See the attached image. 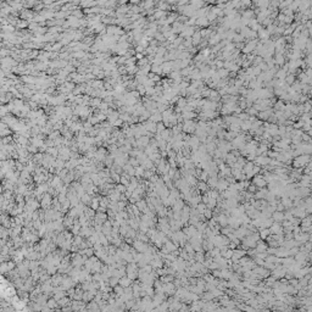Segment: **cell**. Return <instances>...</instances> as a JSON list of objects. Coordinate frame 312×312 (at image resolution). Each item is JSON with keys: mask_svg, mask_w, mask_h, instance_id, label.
I'll return each instance as SVG.
<instances>
[{"mask_svg": "<svg viewBox=\"0 0 312 312\" xmlns=\"http://www.w3.org/2000/svg\"><path fill=\"white\" fill-rule=\"evenodd\" d=\"M14 267H15L14 262H3V263H0V273H3V274L9 273Z\"/></svg>", "mask_w": 312, "mask_h": 312, "instance_id": "6da1fadb", "label": "cell"}, {"mask_svg": "<svg viewBox=\"0 0 312 312\" xmlns=\"http://www.w3.org/2000/svg\"><path fill=\"white\" fill-rule=\"evenodd\" d=\"M310 161V156L309 155H306V156H299L296 160L294 161V165L295 167H299V166H305V163H307Z\"/></svg>", "mask_w": 312, "mask_h": 312, "instance_id": "7a4b0ae2", "label": "cell"}, {"mask_svg": "<svg viewBox=\"0 0 312 312\" xmlns=\"http://www.w3.org/2000/svg\"><path fill=\"white\" fill-rule=\"evenodd\" d=\"M131 283H132V279L128 278V277H125V275H122V277L120 278V280H118V284H120L121 286H123V288H127V286H129Z\"/></svg>", "mask_w": 312, "mask_h": 312, "instance_id": "3957f363", "label": "cell"}, {"mask_svg": "<svg viewBox=\"0 0 312 312\" xmlns=\"http://www.w3.org/2000/svg\"><path fill=\"white\" fill-rule=\"evenodd\" d=\"M285 218V216L283 215V212H280V211H277L275 213H273V219L275 222H279V221H283V219Z\"/></svg>", "mask_w": 312, "mask_h": 312, "instance_id": "277c9868", "label": "cell"}, {"mask_svg": "<svg viewBox=\"0 0 312 312\" xmlns=\"http://www.w3.org/2000/svg\"><path fill=\"white\" fill-rule=\"evenodd\" d=\"M123 290H125V288L123 286H121V285H115L114 286V291L116 293L117 296H121L122 294H123Z\"/></svg>", "mask_w": 312, "mask_h": 312, "instance_id": "5b68a950", "label": "cell"}, {"mask_svg": "<svg viewBox=\"0 0 312 312\" xmlns=\"http://www.w3.org/2000/svg\"><path fill=\"white\" fill-rule=\"evenodd\" d=\"M91 208L93 210H98V207H99V200L96 198H94V199H91Z\"/></svg>", "mask_w": 312, "mask_h": 312, "instance_id": "8992f818", "label": "cell"}, {"mask_svg": "<svg viewBox=\"0 0 312 312\" xmlns=\"http://www.w3.org/2000/svg\"><path fill=\"white\" fill-rule=\"evenodd\" d=\"M47 305L50 306V307H56V301L55 300H50V301H48Z\"/></svg>", "mask_w": 312, "mask_h": 312, "instance_id": "52a82bcc", "label": "cell"}, {"mask_svg": "<svg viewBox=\"0 0 312 312\" xmlns=\"http://www.w3.org/2000/svg\"><path fill=\"white\" fill-rule=\"evenodd\" d=\"M206 188L207 187H206L205 183H200V189H201V190H206Z\"/></svg>", "mask_w": 312, "mask_h": 312, "instance_id": "ba28073f", "label": "cell"}]
</instances>
